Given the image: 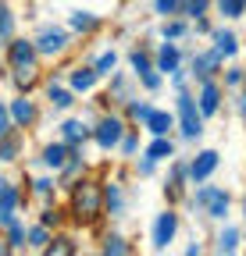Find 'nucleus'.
I'll list each match as a JSON object with an SVG mask.
<instances>
[{
    "label": "nucleus",
    "mask_w": 246,
    "mask_h": 256,
    "mask_svg": "<svg viewBox=\"0 0 246 256\" xmlns=\"http://www.w3.org/2000/svg\"><path fill=\"white\" fill-rule=\"evenodd\" d=\"M104 206V196H100V188L93 182H79L75 188V217L79 220H93Z\"/></svg>",
    "instance_id": "obj_1"
},
{
    "label": "nucleus",
    "mask_w": 246,
    "mask_h": 256,
    "mask_svg": "<svg viewBox=\"0 0 246 256\" xmlns=\"http://www.w3.org/2000/svg\"><path fill=\"white\" fill-rule=\"evenodd\" d=\"M178 118H182V136L186 139H196L203 132V121H200V110L189 96H178Z\"/></svg>",
    "instance_id": "obj_2"
},
{
    "label": "nucleus",
    "mask_w": 246,
    "mask_h": 256,
    "mask_svg": "<svg viewBox=\"0 0 246 256\" xmlns=\"http://www.w3.org/2000/svg\"><path fill=\"white\" fill-rule=\"evenodd\" d=\"M196 203H203L210 217H225L228 214V196L221 188H200L196 192Z\"/></svg>",
    "instance_id": "obj_3"
},
{
    "label": "nucleus",
    "mask_w": 246,
    "mask_h": 256,
    "mask_svg": "<svg viewBox=\"0 0 246 256\" xmlns=\"http://www.w3.org/2000/svg\"><path fill=\"white\" fill-rule=\"evenodd\" d=\"M175 228H178V217H175L171 210H168V214H161V217H157V224H153V246H157V249H164V246L171 242Z\"/></svg>",
    "instance_id": "obj_4"
},
{
    "label": "nucleus",
    "mask_w": 246,
    "mask_h": 256,
    "mask_svg": "<svg viewBox=\"0 0 246 256\" xmlns=\"http://www.w3.org/2000/svg\"><path fill=\"white\" fill-rule=\"evenodd\" d=\"M214 168H218V153H214V150H203L193 164H189V178H193V182H203Z\"/></svg>",
    "instance_id": "obj_5"
},
{
    "label": "nucleus",
    "mask_w": 246,
    "mask_h": 256,
    "mask_svg": "<svg viewBox=\"0 0 246 256\" xmlns=\"http://www.w3.org/2000/svg\"><path fill=\"white\" fill-rule=\"evenodd\" d=\"M97 142H100L104 150L118 146V142H121V121H114V118H104V121H100V128H97Z\"/></svg>",
    "instance_id": "obj_6"
},
{
    "label": "nucleus",
    "mask_w": 246,
    "mask_h": 256,
    "mask_svg": "<svg viewBox=\"0 0 246 256\" xmlns=\"http://www.w3.org/2000/svg\"><path fill=\"white\" fill-rule=\"evenodd\" d=\"M65 43H68V36H65L61 28H47L43 36L36 40V50H40V54H61V50H65Z\"/></svg>",
    "instance_id": "obj_7"
},
{
    "label": "nucleus",
    "mask_w": 246,
    "mask_h": 256,
    "mask_svg": "<svg viewBox=\"0 0 246 256\" xmlns=\"http://www.w3.org/2000/svg\"><path fill=\"white\" fill-rule=\"evenodd\" d=\"M15 203H18V188H11V185H4V192H0V224H8L11 228V210H15Z\"/></svg>",
    "instance_id": "obj_8"
},
{
    "label": "nucleus",
    "mask_w": 246,
    "mask_h": 256,
    "mask_svg": "<svg viewBox=\"0 0 246 256\" xmlns=\"http://www.w3.org/2000/svg\"><path fill=\"white\" fill-rule=\"evenodd\" d=\"M214 110H218V86L203 82V89H200V114H214Z\"/></svg>",
    "instance_id": "obj_9"
},
{
    "label": "nucleus",
    "mask_w": 246,
    "mask_h": 256,
    "mask_svg": "<svg viewBox=\"0 0 246 256\" xmlns=\"http://www.w3.org/2000/svg\"><path fill=\"white\" fill-rule=\"evenodd\" d=\"M146 128H150L153 136H168V128H171V114H168V110H150Z\"/></svg>",
    "instance_id": "obj_10"
},
{
    "label": "nucleus",
    "mask_w": 246,
    "mask_h": 256,
    "mask_svg": "<svg viewBox=\"0 0 246 256\" xmlns=\"http://www.w3.org/2000/svg\"><path fill=\"white\" fill-rule=\"evenodd\" d=\"M33 57H36V46L33 43H11V64H15V68L33 64Z\"/></svg>",
    "instance_id": "obj_11"
},
{
    "label": "nucleus",
    "mask_w": 246,
    "mask_h": 256,
    "mask_svg": "<svg viewBox=\"0 0 246 256\" xmlns=\"http://www.w3.org/2000/svg\"><path fill=\"white\" fill-rule=\"evenodd\" d=\"M97 82V68H75L72 72V89H89Z\"/></svg>",
    "instance_id": "obj_12"
},
{
    "label": "nucleus",
    "mask_w": 246,
    "mask_h": 256,
    "mask_svg": "<svg viewBox=\"0 0 246 256\" xmlns=\"http://www.w3.org/2000/svg\"><path fill=\"white\" fill-rule=\"evenodd\" d=\"M157 68H161V72H168V75H171V72H178V50H175L171 43L161 50V60H157Z\"/></svg>",
    "instance_id": "obj_13"
},
{
    "label": "nucleus",
    "mask_w": 246,
    "mask_h": 256,
    "mask_svg": "<svg viewBox=\"0 0 246 256\" xmlns=\"http://www.w3.org/2000/svg\"><path fill=\"white\" fill-rule=\"evenodd\" d=\"M146 156H150V160H164V156H171V142H168L164 136H157V139H153V142H150V150H146Z\"/></svg>",
    "instance_id": "obj_14"
},
{
    "label": "nucleus",
    "mask_w": 246,
    "mask_h": 256,
    "mask_svg": "<svg viewBox=\"0 0 246 256\" xmlns=\"http://www.w3.org/2000/svg\"><path fill=\"white\" fill-rule=\"evenodd\" d=\"M11 118L18 124H29V121H33V104H29V100H15L11 104Z\"/></svg>",
    "instance_id": "obj_15"
},
{
    "label": "nucleus",
    "mask_w": 246,
    "mask_h": 256,
    "mask_svg": "<svg viewBox=\"0 0 246 256\" xmlns=\"http://www.w3.org/2000/svg\"><path fill=\"white\" fill-rule=\"evenodd\" d=\"M68 160V150L65 146H47V153H43V164H50V168H61Z\"/></svg>",
    "instance_id": "obj_16"
},
{
    "label": "nucleus",
    "mask_w": 246,
    "mask_h": 256,
    "mask_svg": "<svg viewBox=\"0 0 246 256\" xmlns=\"http://www.w3.org/2000/svg\"><path fill=\"white\" fill-rule=\"evenodd\" d=\"M86 136H89V128H86L82 121H68V124H65V139H68V142H82Z\"/></svg>",
    "instance_id": "obj_17"
},
{
    "label": "nucleus",
    "mask_w": 246,
    "mask_h": 256,
    "mask_svg": "<svg viewBox=\"0 0 246 256\" xmlns=\"http://www.w3.org/2000/svg\"><path fill=\"white\" fill-rule=\"evenodd\" d=\"M214 46H218V54H235V36L232 32H214Z\"/></svg>",
    "instance_id": "obj_18"
},
{
    "label": "nucleus",
    "mask_w": 246,
    "mask_h": 256,
    "mask_svg": "<svg viewBox=\"0 0 246 256\" xmlns=\"http://www.w3.org/2000/svg\"><path fill=\"white\" fill-rule=\"evenodd\" d=\"M218 8H221V14L239 18V14H242V8H246V0H218Z\"/></svg>",
    "instance_id": "obj_19"
},
{
    "label": "nucleus",
    "mask_w": 246,
    "mask_h": 256,
    "mask_svg": "<svg viewBox=\"0 0 246 256\" xmlns=\"http://www.w3.org/2000/svg\"><path fill=\"white\" fill-rule=\"evenodd\" d=\"M235 246H239V232H235V228H228V232L218 238V249H221V252H232Z\"/></svg>",
    "instance_id": "obj_20"
},
{
    "label": "nucleus",
    "mask_w": 246,
    "mask_h": 256,
    "mask_svg": "<svg viewBox=\"0 0 246 256\" xmlns=\"http://www.w3.org/2000/svg\"><path fill=\"white\" fill-rule=\"evenodd\" d=\"M114 64H118V57H114V54H104V57L97 60V75H111Z\"/></svg>",
    "instance_id": "obj_21"
},
{
    "label": "nucleus",
    "mask_w": 246,
    "mask_h": 256,
    "mask_svg": "<svg viewBox=\"0 0 246 256\" xmlns=\"http://www.w3.org/2000/svg\"><path fill=\"white\" fill-rule=\"evenodd\" d=\"M132 68H136V75H139V78H143V75H150V60H146V54H139V50L132 54Z\"/></svg>",
    "instance_id": "obj_22"
},
{
    "label": "nucleus",
    "mask_w": 246,
    "mask_h": 256,
    "mask_svg": "<svg viewBox=\"0 0 246 256\" xmlns=\"http://www.w3.org/2000/svg\"><path fill=\"white\" fill-rule=\"evenodd\" d=\"M50 100H54V107H68V104H72V92L57 89V86H50Z\"/></svg>",
    "instance_id": "obj_23"
},
{
    "label": "nucleus",
    "mask_w": 246,
    "mask_h": 256,
    "mask_svg": "<svg viewBox=\"0 0 246 256\" xmlns=\"http://www.w3.org/2000/svg\"><path fill=\"white\" fill-rule=\"evenodd\" d=\"M72 25H75V28H93L97 18L89 14V11H79V14H72Z\"/></svg>",
    "instance_id": "obj_24"
},
{
    "label": "nucleus",
    "mask_w": 246,
    "mask_h": 256,
    "mask_svg": "<svg viewBox=\"0 0 246 256\" xmlns=\"http://www.w3.org/2000/svg\"><path fill=\"white\" fill-rule=\"evenodd\" d=\"M18 82L22 86H33L36 82V64H22V68H18Z\"/></svg>",
    "instance_id": "obj_25"
},
{
    "label": "nucleus",
    "mask_w": 246,
    "mask_h": 256,
    "mask_svg": "<svg viewBox=\"0 0 246 256\" xmlns=\"http://www.w3.org/2000/svg\"><path fill=\"white\" fill-rule=\"evenodd\" d=\"M214 64H218V54H207V57H200V60H196V72H200V75H207Z\"/></svg>",
    "instance_id": "obj_26"
},
{
    "label": "nucleus",
    "mask_w": 246,
    "mask_h": 256,
    "mask_svg": "<svg viewBox=\"0 0 246 256\" xmlns=\"http://www.w3.org/2000/svg\"><path fill=\"white\" fill-rule=\"evenodd\" d=\"M4 36H11V14H8V8L0 4V40Z\"/></svg>",
    "instance_id": "obj_27"
},
{
    "label": "nucleus",
    "mask_w": 246,
    "mask_h": 256,
    "mask_svg": "<svg viewBox=\"0 0 246 256\" xmlns=\"http://www.w3.org/2000/svg\"><path fill=\"white\" fill-rule=\"evenodd\" d=\"M29 242H33L36 249H43V246H47V232H43V228H33V232H29Z\"/></svg>",
    "instance_id": "obj_28"
},
{
    "label": "nucleus",
    "mask_w": 246,
    "mask_h": 256,
    "mask_svg": "<svg viewBox=\"0 0 246 256\" xmlns=\"http://www.w3.org/2000/svg\"><path fill=\"white\" fill-rule=\"evenodd\" d=\"M0 160H15V139H4V142H0Z\"/></svg>",
    "instance_id": "obj_29"
},
{
    "label": "nucleus",
    "mask_w": 246,
    "mask_h": 256,
    "mask_svg": "<svg viewBox=\"0 0 246 256\" xmlns=\"http://www.w3.org/2000/svg\"><path fill=\"white\" fill-rule=\"evenodd\" d=\"M107 252H129V246L121 242V238H107V246H104Z\"/></svg>",
    "instance_id": "obj_30"
},
{
    "label": "nucleus",
    "mask_w": 246,
    "mask_h": 256,
    "mask_svg": "<svg viewBox=\"0 0 246 256\" xmlns=\"http://www.w3.org/2000/svg\"><path fill=\"white\" fill-rule=\"evenodd\" d=\"M153 4H157V11H161V14H171V11L178 8V0H153Z\"/></svg>",
    "instance_id": "obj_31"
},
{
    "label": "nucleus",
    "mask_w": 246,
    "mask_h": 256,
    "mask_svg": "<svg viewBox=\"0 0 246 256\" xmlns=\"http://www.w3.org/2000/svg\"><path fill=\"white\" fill-rule=\"evenodd\" d=\"M107 203H111V210H121V192L118 188H107Z\"/></svg>",
    "instance_id": "obj_32"
},
{
    "label": "nucleus",
    "mask_w": 246,
    "mask_h": 256,
    "mask_svg": "<svg viewBox=\"0 0 246 256\" xmlns=\"http://www.w3.org/2000/svg\"><path fill=\"white\" fill-rule=\"evenodd\" d=\"M22 238H25L22 224H15V220H11V246H22Z\"/></svg>",
    "instance_id": "obj_33"
},
{
    "label": "nucleus",
    "mask_w": 246,
    "mask_h": 256,
    "mask_svg": "<svg viewBox=\"0 0 246 256\" xmlns=\"http://www.w3.org/2000/svg\"><path fill=\"white\" fill-rule=\"evenodd\" d=\"M129 110H132V118H143V121L150 118V107H146V104H132Z\"/></svg>",
    "instance_id": "obj_34"
},
{
    "label": "nucleus",
    "mask_w": 246,
    "mask_h": 256,
    "mask_svg": "<svg viewBox=\"0 0 246 256\" xmlns=\"http://www.w3.org/2000/svg\"><path fill=\"white\" fill-rule=\"evenodd\" d=\"M186 8H189V14H203L207 0H186Z\"/></svg>",
    "instance_id": "obj_35"
},
{
    "label": "nucleus",
    "mask_w": 246,
    "mask_h": 256,
    "mask_svg": "<svg viewBox=\"0 0 246 256\" xmlns=\"http://www.w3.org/2000/svg\"><path fill=\"white\" fill-rule=\"evenodd\" d=\"M182 32H186V25H168V28H164V36L175 40V36H182Z\"/></svg>",
    "instance_id": "obj_36"
},
{
    "label": "nucleus",
    "mask_w": 246,
    "mask_h": 256,
    "mask_svg": "<svg viewBox=\"0 0 246 256\" xmlns=\"http://www.w3.org/2000/svg\"><path fill=\"white\" fill-rule=\"evenodd\" d=\"M143 82H146V89H157V86H161V78L153 75V72H150V75H143Z\"/></svg>",
    "instance_id": "obj_37"
},
{
    "label": "nucleus",
    "mask_w": 246,
    "mask_h": 256,
    "mask_svg": "<svg viewBox=\"0 0 246 256\" xmlns=\"http://www.w3.org/2000/svg\"><path fill=\"white\" fill-rule=\"evenodd\" d=\"M75 246H68V238H61V246H50V252H72Z\"/></svg>",
    "instance_id": "obj_38"
},
{
    "label": "nucleus",
    "mask_w": 246,
    "mask_h": 256,
    "mask_svg": "<svg viewBox=\"0 0 246 256\" xmlns=\"http://www.w3.org/2000/svg\"><path fill=\"white\" fill-rule=\"evenodd\" d=\"M8 132V114H4V107H0V136Z\"/></svg>",
    "instance_id": "obj_39"
},
{
    "label": "nucleus",
    "mask_w": 246,
    "mask_h": 256,
    "mask_svg": "<svg viewBox=\"0 0 246 256\" xmlns=\"http://www.w3.org/2000/svg\"><path fill=\"white\" fill-rule=\"evenodd\" d=\"M242 118H246V96H242Z\"/></svg>",
    "instance_id": "obj_40"
}]
</instances>
